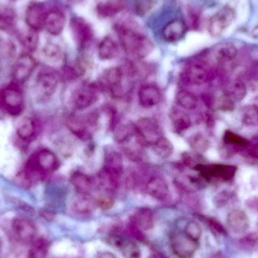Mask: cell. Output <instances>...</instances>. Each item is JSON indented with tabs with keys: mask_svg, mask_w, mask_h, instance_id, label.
<instances>
[{
	"mask_svg": "<svg viewBox=\"0 0 258 258\" xmlns=\"http://www.w3.org/2000/svg\"><path fill=\"white\" fill-rule=\"evenodd\" d=\"M135 224L143 230H150L154 226L153 215L150 209H141L135 212L134 216Z\"/></svg>",
	"mask_w": 258,
	"mask_h": 258,
	"instance_id": "obj_31",
	"label": "cell"
},
{
	"mask_svg": "<svg viewBox=\"0 0 258 258\" xmlns=\"http://www.w3.org/2000/svg\"><path fill=\"white\" fill-rule=\"evenodd\" d=\"M202 180L204 179L201 175L200 177H197L192 174H182L177 177V183L183 189L192 190V189H198L202 186L203 184Z\"/></svg>",
	"mask_w": 258,
	"mask_h": 258,
	"instance_id": "obj_35",
	"label": "cell"
},
{
	"mask_svg": "<svg viewBox=\"0 0 258 258\" xmlns=\"http://www.w3.org/2000/svg\"><path fill=\"white\" fill-rule=\"evenodd\" d=\"M71 28L74 39L80 48H86L93 39V28L84 18L80 17L72 18Z\"/></svg>",
	"mask_w": 258,
	"mask_h": 258,
	"instance_id": "obj_12",
	"label": "cell"
},
{
	"mask_svg": "<svg viewBox=\"0 0 258 258\" xmlns=\"http://www.w3.org/2000/svg\"><path fill=\"white\" fill-rule=\"evenodd\" d=\"M147 194L155 200L163 201L169 196V187L164 179L153 177L149 180L146 186Z\"/></svg>",
	"mask_w": 258,
	"mask_h": 258,
	"instance_id": "obj_20",
	"label": "cell"
},
{
	"mask_svg": "<svg viewBox=\"0 0 258 258\" xmlns=\"http://www.w3.org/2000/svg\"><path fill=\"white\" fill-rule=\"evenodd\" d=\"M152 147L154 153L162 159L170 157L174 151V147L171 141L164 136L158 140Z\"/></svg>",
	"mask_w": 258,
	"mask_h": 258,
	"instance_id": "obj_34",
	"label": "cell"
},
{
	"mask_svg": "<svg viewBox=\"0 0 258 258\" xmlns=\"http://www.w3.org/2000/svg\"><path fill=\"white\" fill-rule=\"evenodd\" d=\"M186 26L181 20H173L168 22L162 30V37L168 42H176L184 36Z\"/></svg>",
	"mask_w": 258,
	"mask_h": 258,
	"instance_id": "obj_19",
	"label": "cell"
},
{
	"mask_svg": "<svg viewBox=\"0 0 258 258\" xmlns=\"http://www.w3.org/2000/svg\"><path fill=\"white\" fill-rule=\"evenodd\" d=\"M235 18L234 11L228 6L223 8L211 18L209 24V33L214 37L221 36Z\"/></svg>",
	"mask_w": 258,
	"mask_h": 258,
	"instance_id": "obj_11",
	"label": "cell"
},
{
	"mask_svg": "<svg viewBox=\"0 0 258 258\" xmlns=\"http://www.w3.org/2000/svg\"><path fill=\"white\" fill-rule=\"evenodd\" d=\"M242 122L248 126H258V105L247 106L242 111Z\"/></svg>",
	"mask_w": 258,
	"mask_h": 258,
	"instance_id": "obj_38",
	"label": "cell"
},
{
	"mask_svg": "<svg viewBox=\"0 0 258 258\" xmlns=\"http://www.w3.org/2000/svg\"><path fill=\"white\" fill-rule=\"evenodd\" d=\"M134 9L140 16L148 13L153 7V0H132Z\"/></svg>",
	"mask_w": 258,
	"mask_h": 258,
	"instance_id": "obj_42",
	"label": "cell"
},
{
	"mask_svg": "<svg viewBox=\"0 0 258 258\" xmlns=\"http://www.w3.org/2000/svg\"><path fill=\"white\" fill-rule=\"evenodd\" d=\"M98 258H117V257L113 253L110 252V251H104V252H102L100 254Z\"/></svg>",
	"mask_w": 258,
	"mask_h": 258,
	"instance_id": "obj_50",
	"label": "cell"
},
{
	"mask_svg": "<svg viewBox=\"0 0 258 258\" xmlns=\"http://www.w3.org/2000/svg\"><path fill=\"white\" fill-rule=\"evenodd\" d=\"M58 86L57 74L51 69L39 71L35 81V92L41 99H48L54 95Z\"/></svg>",
	"mask_w": 258,
	"mask_h": 258,
	"instance_id": "obj_7",
	"label": "cell"
},
{
	"mask_svg": "<svg viewBox=\"0 0 258 258\" xmlns=\"http://www.w3.org/2000/svg\"><path fill=\"white\" fill-rule=\"evenodd\" d=\"M97 207L96 199L89 194H79L73 202V210L80 215H87L92 213Z\"/></svg>",
	"mask_w": 258,
	"mask_h": 258,
	"instance_id": "obj_22",
	"label": "cell"
},
{
	"mask_svg": "<svg viewBox=\"0 0 258 258\" xmlns=\"http://www.w3.org/2000/svg\"><path fill=\"white\" fill-rule=\"evenodd\" d=\"M93 124L92 121L85 120L78 116H70L67 119V126L76 136L82 140H88L91 138L89 125Z\"/></svg>",
	"mask_w": 258,
	"mask_h": 258,
	"instance_id": "obj_21",
	"label": "cell"
},
{
	"mask_svg": "<svg viewBox=\"0 0 258 258\" xmlns=\"http://www.w3.org/2000/svg\"><path fill=\"white\" fill-rule=\"evenodd\" d=\"M125 74V69L122 67L107 68L101 74V85L114 96H122L123 93H125L123 82Z\"/></svg>",
	"mask_w": 258,
	"mask_h": 258,
	"instance_id": "obj_5",
	"label": "cell"
},
{
	"mask_svg": "<svg viewBox=\"0 0 258 258\" xmlns=\"http://www.w3.org/2000/svg\"><path fill=\"white\" fill-rule=\"evenodd\" d=\"M196 169L207 182H227L231 180L236 175V167L225 164L203 165L198 164Z\"/></svg>",
	"mask_w": 258,
	"mask_h": 258,
	"instance_id": "obj_4",
	"label": "cell"
},
{
	"mask_svg": "<svg viewBox=\"0 0 258 258\" xmlns=\"http://www.w3.org/2000/svg\"><path fill=\"white\" fill-rule=\"evenodd\" d=\"M137 135L142 142L153 146L158 140L163 137V131L160 124L154 118L142 117L135 125Z\"/></svg>",
	"mask_w": 258,
	"mask_h": 258,
	"instance_id": "obj_6",
	"label": "cell"
},
{
	"mask_svg": "<svg viewBox=\"0 0 258 258\" xmlns=\"http://www.w3.org/2000/svg\"><path fill=\"white\" fill-rule=\"evenodd\" d=\"M136 133L135 125L120 124L114 131V139L121 144H128Z\"/></svg>",
	"mask_w": 258,
	"mask_h": 258,
	"instance_id": "obj_32",
	"label": "cell"
},
{
	"mask_svg": "<svg viewBox=\"0 0 258 258\" xmlns=\"http://www.w3.org/2000/svg\"><path fill=\"white\" fill-rule=\"evenodd\" d=\"M36 125L33 119L25 117L21 119L17 127L18 137L24 141H28L36 135Z\"/></svg>",
	"mask_w": 258,
	"mask_h": 258,
	"instance_id": "obj_28",
	"label": "cell"
},
{
	"mask_svg": "<svg viewBox=\"0 0 258 258\" xmlns=\"http://www.w3.org/2000/svg\"><path fill=\"white\" fill-rule=\"evenodd\" d=\"M148 258H168L165 254H162V253H152Z\"/></svg>",
	"mask_w": 258,
	"mask_h": 258,
	"instance_id": "obj_52",
	"label": "cell"
},
{
	"mask_svg": "<svg viewBox=\"0 0 258 258\" xmlns=\"http://www.w3.org/2000/svg\"><path fill=\"white\" fill-rule=\"evenodd\" d=\"M119 54V47L116 41L106 36L98 45V57L102 60H110L116 58Z\"/></svg>",
	"mask_w": 258,
	"mask_h": 258,
	"instance_id": "obj_25",
	"label": "cell"
},
{
	"mask_svg": "<svg viewBox=\"0 0 258 258\" xmlns=\"http://www.w3.org/2000/svg\"><path fill=\"white\" fill-rule=\"evenodd\" d=\"M189 144L192 150L200 153H204L210 147L209 140L202 134L192 135L189 138Z\"/></svg>",
	"mask_w": 258,
	"mask_h": 258,
	"instance_id": "obj_39",
	"label": "cell"
},
{
	"mask_svg": "<svg viewBox=\"0 0 258 258\" xmlns=\"http://www.w3.org/2000/svg\"><path fill=\"white\" fill-rule=\"evenodd\" d=\"M177 104L185 110H195L198 106V99L195 95L188 91H180L176 95Z\"/></svg>",
	"mask_w": 258,
	"mask_h": 258,
	"instance_id": "obj_33",
	"label": "cell"
},
{
	"mask_svg": "<svg viewBox=\"0 0 258 258\" xmlns=\"http://www.w3.org/2000/svg\"><path fill=\"white\" fill-rule=\"evenodd\" d=\"M43 54L45 58L52 63H57L62 59L61 50L53 44H49L44 48Z\"/></svg>",
	"mask_w": 258,
	"mask_h": 258,
	"instance_id": "obj_41",
	"label": "cell"
},
{
	"mask_svg": "<svg viewBox=\"0 0 258 258\" xmlns=\"http://www.w3.org/2000/svg\"><path fill=\"white\" fill-rule=\"evenodd\" d=\"M49 244L43 238L38 239L32 244L29 251L28 258H46L48 255Z\"/></svg>",
	"mask_w": 258,
	"mask_h": 258,
	"instance_id": "obj_36",
	"label": "cell"
},
{
	"mask_svg": "<svg viewBox=\"0 0 258 258\" xmlns=\"http://www.w3.org/2000/svg\"><path fill=\"white\" fill-rule=\"evenodd\" d=\"M71 182L80 194H89L94 185L93 180L87 174L80 171H75L71 175Z\"/></svg>",
	"mask_w": 258,
	"mask_h": 258,
	"instance_id": "obj_27",
	"label": "cell"
},
{
	"mask_svg": "<svg viewBox=\"0 0 258 258\" xmlns=\"http://www.w3.org/2000/svg\"><path fill=\"white\" fill-rule=\"evenodd\" d=\"M96 204L97 207L100 208L102 210H108L113 207L114 202L110 196L101 195L96 199Z\"/></svg>",
	"mask_w": 258,
	"mask_h": 258,
	"instance_id": "obj_45",
	"label": "cell"
},
{
	"mask_svg": "<svg viewBox=\"0 0 258 258\" xmlns=\"http://www.w3.org/2000/svg\"><path fill=\"white\" fill-rule=\"evenodd\" d=\"M18 39L22 46L29 51H34L39 44L38 31L33 29H27L24 33L18 34Z\"/></svg>",
	"mask_w": 258,
	"mask_h": 258,
	"instance_id": "obj_29",
	"label": "cell"
},
{
	"mask_svg": "<svg viewBox=\"0 0 258 258\" xmlns=\"http://www.w3.org/2000/svg\"><path fill=\"white\" fill-rule=\"evenodd\" d=\"M170 245L176 257L190 258L198 248L199 242L191 239L184 232H178L171 236Z\"/></svg>",
	"mask_w": 258,
	"mask_h": 258,
	"instance_id": "obj_8",
	"label": "cell"
},
{
	"mask_svg": "<svg viewBox=\"0 0 258 258\" xmlns=\"http://www.w3.org/2000/svg\"><path fill=\"white\" fill-rule=\"evenodd\" d=\"M124 0H106L97 6V12L102 18H113L125 9Z\"/></svg>",
	"mask_w": 258,
	"mask_h": 258,
	"instance_id": "obj_24",
	"label": "cell"
},
{
	"mask_svg": "<svg viewBox=\"0 0 258 258\" xmlns=\"http://www.w3.org/2000/svg\"><path fill=\"white\" fill-rule=\"evenodd\" d=\"M209 224H210V227L216 232V233H220V234H224L225 233L224 227L221 225V223L218 222V221L215 219L209 220Z\"/></svg>",
	"mask_w": 258,
	"mask_h": 258,
	"instance_id": "obj_48",
	"label": "cell"
},
{
	"mask_svg": "<svg viewBox=\"0 0 258 258\" xmlns=\"http://www.w3.org/2000/svg\"><path fill=\"white\" fill-rule=\"evenodd\" d=\"M227 225L235 233H245L250 227L248 215L241 209H233L227 215Z\"/></svg>",
	"mask_w": 258,
	"mask_h": 258,
	"instance_id": "obj_18",
	"label": "cell"
},
{
	"mask_svg": "<svg viewBox=\"0 0 258 258\" xmlns=\"http://www.w3.org/2000/svg\"><path fill=\"white\" fill-rule=\"evenodd\" d=\"M138 97L141 107L152 108L160 102L162 93L157 86L151 84L146 85L139 89Z\"/></svg>",
	"mask_w": 258,
	"mask_h": 258,
	"instance_id": "obj_17",
	"label": "cell"
},
{
	"mask_svg": "<svg viewBox=\"0 0 258 258\" xmlns=\"http://www.w3.org/2000/svg\"><path fill=\"white\" fill-rule=\"evenodd\" d=\"M184 233L189 237H190L191 239L199 242L200 237H201L202 233H203V230H202L201 227H200L198 223L192 221H189L186 224V227H185Z\"/></svg>",
	"mask_w": 258,
	"mask_h": 258,
	"instance_id": "obj_43",
	"label": "cell"
},
{
	"mask_svg": "<svg viewBox=\"0 0 258 258\" xmlns=\"http://www.w3.org/2000/svg\"><path fill=\"white\" fill-rule=\"evenodd\" d=\"M250 89L254 95H258V81H254L250 85Z\"/></svg>",
	"mask_w": 258,
	"mask_h": 258,
	"instance_id": "obj_51",
	"label": "cell"
},
{
	"mask_svg": "<svg viewBox=\"0 0 258 258\" xmlns=\"http://www.w3.org/2000/svg\"><path fill=\"white\" fill-rule=\"evenodd\" d=\"M171 123L177 132H184L191 126V119L188 114L181 110L174 109L170 114Z\"/></svg>",
	"mask_w": 258,
	"mask_h": 258,
	"instance_id": "obj_30",
	"label": "cell"
},
{
	"mask_svg": "<svg viewBox=\"0 0 258 258\" xmlns=\"http://www.w3.org/2000/svg\"><path fill=\"white\" fill-rule=\"evenodd\" d=\"M47 11L42 3L33 2L29 5L25 13V22L29 28L39 32L44 28Z\"/></svg>",
	"mask_w": 258,
	"mask_h": 258,
	"instance_id": "obj_13",
	"label": "cell"
},
{
	"mask_svg": "<svg viewBox=\"0 0 258 258\" xmlns=\"http://www.w3.org/2000/svg\"><path fill=\"white\" fill-rule=\"evenodd\" d=\"M248 93V89L245 83L239 79L230 80L226 85L224 94L233 102L242 101Z\"/></svg>",
	"mask_w": 258,
	"mask_h": 258,
	"instance_id": "obj_23",
	"label": "cell"
},
{
	"mask_svg": "<svg viewBox=\"0 0 258 258\" xmlns=\"http://www.w3.org/2000/svg\"><path fill=\"white\" fill-rule=\"evenodd\" d=\"M24 104V95L15 83L9 85L0 91V104L9 114L12 116L21 114Z\"/></svg>",
	"mask_w": 258,
	"mask_h": 258,
	"instance_id": "obj_3",
	"label": "cell"
},
{
	"mask_svg": "<svg viewBox=\"0 0 258 258\" xmlns=\"http://www.w3.org/2000/svg\"><path fill=\"white\" fill-rule=\"evenodd\" d=\"M238 50L233 44L226 42L218 45L214 50V58L219 63H226L236 58Z\"/></svg>",
	"mask_w": 258,
	"mask_h": 258,
	"instance_id": "obj_26",
	"label": "cell"
},
{
	"mask_svg": "<svg viewBox=\"0 0 258 258\" xmlns=\"http://www.w3.org/2000/svg\"><path fill=\"white\" fill-rule=\"evenodd\" d=\"M2 40L1 38H0V46H1Z\"/></svg>",
	"mask_w": 258,
	"mask_h": 258,
	"instance_id": "obj_55",
	"label": "cell"
},
{
	"mask_svg": "<svg viewBox=\"0 0 258 258\" xmlns=\"http://www.w3.org/2000/svg\"><path fill=\"white\" fill-rule=\"evenodd\" d=\"M254 234H255L256 237L258 238V221L257 222V224H256L255 233H254Z\"/></svg>",
	"mask_w": 258,
	"mask_h": 258,
	"instance_id": "obj_53",
	"label": "cell"
},
{
	"mask_svg": "<svg viewBox=\"0 0 258 258\" xmlns=\"http://www.w3.org/2000/svg\"><path fill=\"white\" fill-rule=\"evenodd\" d=\"M2 248H3V241H2L1 238H0V252H1Z\"/></svg>",
	"mask_w": 258,
	"mask_h": 258,
	"instance_id": "obj_54",
	"label": "cell"
},
{
	"mask_svg": "<svg viewBox=\"0 0 258 258\" xmlns=\"http://www.w3.org/2000/svg\"><path fill=\"white\" fill-rule=\"evenodd\" d=\"M212 73L204 65L200 63H194L186 68L184 77L190 84L200 86L205 84L210 80Z\"/></svg>",
	"mask_w": 258,
	"mask_h": 258,
	"instance_id": "obj_16",
	"label": "cell"
},
{
	"mask_svg": "<svg viewBox=\"0 0 258 258\" xmlns=\"http://www.w3.org/2000/svg\"><path fill=\"white\" fill-rule=\"evenodd\" d=\"M66 24L64 14L58 9H51L47 12L44 21V28L53 36H58L62 33Z\"/></svg>",
	"mask_w": 258,
	"mask_h": 258,
	"instance_id": "obj_15",
	"label": "cell"
},
{
	"mask_svg": "<svg viewBox=\"0 0 258 258\" xmlns=\"http://www.w3.org/2000/svg\"><path fill=\"white\" fill-rule=\"evenodd\" d=\"M118 246L122 249V254L125 258H140L141 251L139 247L133 242H124L120 241Z\"/></svg>",
	"mask_w": 258,
	"mask_h": 258,
	"instance_id": "obj_40",
	"label": "cell"
},
{
	"mask_svg": "<svg viewBox=\"0 0 258 258\" xmlns=\"http://www.w3.org/2000/svg\"><path fill=\"white\" fill-rule=\"evenodd\" d=\"M98 91L91 85L84 84L77 87L71 95V104L77 110L89 108L98 101Z\"/></svg>",
	"mask_w": 258,
	"mask_h": 258,
	"instance_id": "obj_9",
	"label": "cell"
},
{
	"mask_svg": "<svg viewBox=\"0 0 258 258\" xmlns=\"http://www.w3.org/2000/svg\"><path fill=\"white\" fill-rule=\"evenodd\" d=\"M117 33L122 48L129 55L141 59L153 51V44L145 35L123 25L118 27Z\"/></svg>",
	"mask_w": 258,
	"mask_h": 258,
	"instance_id": "obj_1",
	"label": "cell"
},
{
	"mask_svg": "<svg viewBox=\"0 0 258 258\" xmlns=\"http://www.w3.org/2000/svg\"><path fill=\"white\" fill-rule=\"evenodd\" d=\"M123 161L119 153L108 150L104 155V166L100 179L101 184L110 189H116L123 174Z\"/></svg>",
	"mask_w": 258,
	"mask_h": 258,
	"instance_id": "obj_2",
	"label": "cell"
},
{
	"mask_svg": "<svg viewBox=\"0 0 258 258\" xmlns=\"http://www.w3.org/2000/svg\"><path fill=\"white\" fill-rule=\"evenodd\" d=\"M14 18L7 12L0 11V30H8L13 25Z\"/></svg>",
	"mask_w": 258,
	"mask_h": 258,
	"instance_id": "obj_44",
	"label": "cell"
},
{
	"mask_svg": "<svg viewBox=\"0 0 258 258\" xmlns=\"http://www.w3.org/2000/svg\"><path fill=\"white\" fill-rule=\"evenodd\" d=\"M224 142L227 146H230V148L237 149L239 147H247L249 144V141L246 138L241 135H237L231 131H227L224 135Z\"/></svg>",
	"mask_w": 258,
	"mask_h": 258,
	"instance_id": "obj_37",
	"label": "cell"
},
{
	"mask_svg": "<svg viewBox=\"0 0 258 258\" xmlns=\"http://www.w3.org/2000/svg\"><path fill=\"white\" fill-rule=\"evenodd\" d=\"M36 61L31 55L24 54L19 56L12 69V77L14 83L21 84L28 80L36 68Z\"/></svg>",
	"mask_w": 258,
	"mask_h": 258,
	"instance_id": "obj_10",
	"label": "cell"
},
{
	"mask_svg": "<svg viewBox=\"0 0 258 258\" xmlns=\"http://www.w3.org/2000/svg\"><path fill=\"white\" fill-rule=\"evenodd\" d=\"M228 194H226V192H221L219 194L216 195L215 199V203L217 206H224L227 200H228Z\"/></svg>",
	"mask_w": 258,
	"mask_h": 258,
	"instance_id": "obj_49",
	"label": "cell"
},
{
	"mask_svg": "<svg viewBox=\"0 0 258 258\" xmlns=\"http://www.w3.org/2000/svg\"><path fill=\"white\" fill-rule=\"evenodd\" d=\"M216 106L220 110H224V111H230L234 108V102L224 95L218 98Z\"/></svg>",
	"mask_w": 258,
	"mask_h": 258,
	"instance_id": "obj_46",
	"label": "cell"
},
{
	"mask_svg": "<svg viewBox=\"0 0 258 258\" xmlns=\"http://www.w3.org/2000/svg\"><path fill=\"white\" fill-rule=\"evenodd\" d=\"M12 230L18 240L23 243H29L35 238L36 229L34 224L29 219L17 218L12 222Z\"/></svg>",
	"mask_w": 258,
	"mask_h": 258,
	"instance_id": "obj_14",
	"label": "cell"
},
{
	"mask_svg": "<svg viewBox=\"0 0 258 258\" xmlns=\"http://www.w3.org/2000/svg\"><path fill=\"white\" fill-rule=\"evenodd\" d=\"M248 152L249 156L253 159L258 160V137L254 138L248 144Z\"/></svg>",
	"mask_w": 258,
	"mask_h": 258,
	"instance_id": "obj_47",
	"label": "cell"
}]
</instances>
